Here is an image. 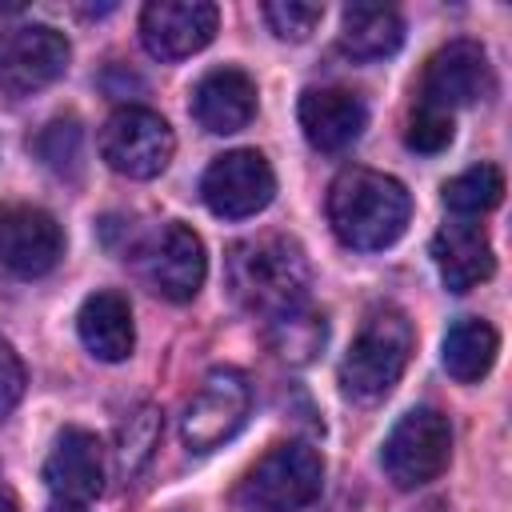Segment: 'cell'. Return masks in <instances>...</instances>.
Returning a JSON list of instances; mask_svg holds the SVG:
<instances>
[{
    "mask_svg": "<svg viewBox=\"0 0 512 512\" xmlns=\"http://www.w3.org/2000/svg\"><path fill=\"white\" fill-rule=\"evenodd\" d=\"M328 340V320L308 312V308H292L276 320H268V348L276 352V360L284 364H312L316 352Z\"/></svg>",
    "mask_w": 512,
    "mask_h": 512,
    "instance_id": "obj_21",
    "label": "cell"
},
{
    "mask_svg": "<svg viewBox=\"0 0 512 512\" xmlns=\"http://www.w3.org/2000/svg\"><path fill=\"white\" fill-rule=\"evenodd\" d=\"M408 216V188L376 168H344L328 188V224L344 248L380 252L404 236Z\"/></svg>",
    "mask_w": 512,
    "mask_h": 512,
    "instance_id": "obj_1",
    "label": "cell"
},
{
    "mask_svg": "<svg viewBox=\"0 0 512 512\" xmlns=\"http://www.w3.org/2000/svg\"><path fill=\"white\" fill-rule=\"evenodd\" d=\"M48 512H88V504H80V500H52Z\"/></svg>",
    "mask_w": 512,
    "mask_h": 512,
    "instance_id": "obj_28",
    "label": "cell"
},
{
    "mask_svg": "<svg viewBox=\"0 0 512 512\" xmlns=\"http://www.w3.org/2000/svg\"><path fill=\"white\" fill-rule=\"evenodd\" d=\"M448 460H452V424L436 408L404 412L380 448L384 476L396 488H424L448 468Z\"/></svg>",
    "mask_w": 512,
    "mask_h": 512,
    "instance_id": "obj_5",
    "label": "cell"
},
{
    "mask_svg": "<svg viewBox=\"0 0 512 512\" xmlns=\"http://www.w3.org/2000/svg\"><path fill=\"white\" fill-rule=\"evenodd\" d=\"M404 20L392 4H348L340 16V48L352 60H384L400 48Z\"/></svg>",
    "mask_w": 512,
    "mask_h": 512,
    "instance_id": "obj_19",
    "label": "cell"
},
{
    "mask_svg": "<svg viewBox=\"0 0 512 512\" xmlns=\"http://www.w3.org/2000/svg\"><path fill=\"white\" fill-rule=\"evenodd\" d=\"M504 196V172L496 164H472L444 184V208L456 216H484Z\"/></svg>",
    "mask_w": 512,
    "mask_h": 512,
    "instance_id": "obj_22",
    "label": "cell"
},
{
    "mask_svg": "<svg viewBox=\"0 0 512 512\" xmlns=\"http://www.w3.org/2000/svg\"><path fill=\"white\" fill-rule=\"evenodd\" d=\"M0 512H16V504H12L8 496H0Z\"/></svg>",
    "mask_w": 512,
    "mask_h": 512,
    "instance_id": "obj_29",
    "label": "cell"
},
{
    "mask_svg": "<svg viewBox=\"0 0 512 512\" xmlns=\"http://www.w3.org/2000/svg\"><path fill=\"white\" fill-rule=\"evenodd\" d=\"M24 384H28V376H24V364H20V356H16V348L0 336V420L20 404V396H24Z\"/></svg>",
    "mask_w": 512,
    "mask_h": 512,
    "instance_id": "obj_27",
    "label": "cell"
},
{
    "mask_svg": "<svg viewBox=\"0 0 512 512\" xmlns=\"http://www.w3.org/2000/svg\"><path fill=\"white\" fill-rule=\"evenodd\" d=\"M104 476H108V464H104L100 436L76 424L60 428L44 460V484L52 488V496L88 504L92 496L104 492Z\"/></svg>",
    "mask_w": 512,
    "mask_h": 512,
    "instance_id": "obj_14",
    "label": "cell"
},
{
    "mask_svg": "<svg viewBox=\"0 0 512 512\" xmlns=\"http://www.w3.org/2000/svg\"><path fill=\"white\" fill-rule=\"evenodd\" d=\"M156 440H160V412H156L152 404H144V408H136V412L120 424V448H116V452H120V468H124L128 476H136V472L148 464Z\"/></svg>",
    "mask_w": 512,
    "mask_h": 512,
    "instance_id": "obj_23",
    "label": "cell"
},
{
    "mask_svg": "<svg viewBox=\"0 0 512 512\" xmlns=\"http://www.w3.org/2000/svg\"><path fill=\"white\" fill-rule=\"evenodd\" d=\"M72 44L52 24H16L0 32V92L32 96L64 76Z\"/></svg>",
    "mask_w": 512,
    "mask_h": 512,
    "instance_id": "obj_10",
    "label": "cell"
},
{
    "mask_svg": "<svg viewBox=\"0 0 512 512\" xmlns=\"http://www.w3.org/2000/svg\"><path fill=\"white\" fill-rule=\"evenodd\" d=\"M80 140H84V132H80L76 116H60V120L44 124V132L32 140V148L52 172H72L80 160Z\"/></svg>",
    "mask_w": 512,
    "mask_h": 512,
    "instance_id": "obj_24",
    "label": "cell"
},
{
    "mask_svg": "<svg viewBox=\"0 0 512 512\" xmlns=\"http://www.w3.org/2000/svg\"><path fill=\"white\" fill-rule=\"evenodd\" d=\"M296 116H300L308 144L320 152H344L348 144L360 140L368 124L364 100L348 88H308L296 104Z\"/></svg>",
    "mask_w": 512,
    "mask_h": 512,
    "instance_id": "obj_15",
    "label": "cell"
},
{
    "mask_svg": "<svg viewBox=\"0 0 512 512\" xmlns=\"http://www.w3.org/2000/svg\"><path fill=\"white\" fill-rule=\"evenodd\" d=\"M308 256L292 236L264 232L228 248V288L256 316H284L308 300Z\"/></svg>",
    "mask_w": 512,
    "mask_h": 512,
    "instance_id": "obj_2",
    "label": "cell"
},
{
    "mask_svg": "<svg viewBox=\"0 0 512 512\" xmlns=\"http://www.w3.org/2000/svg\"><path fill=\"white\" fill-rule=\"evenodd\" d=\"M264 20L272 24V32L280 40L300 44L324 20V4H312V0H272V4H264Z\"/></svg>",
    "mask_w": 512,
    "mask_h": 512,
    "instance_id": "obj_25",
    "label": "cell"
},
{
    "mask_svg": "<svg viewBox=\"0 0 512 512\" xmlns=\"http://www.w3.org/2000/svg\"><path fill=\"white\" fill-rule=\"evenodd\" d=\"M192 116L212 136L248 128L256 116V80L240 68H212L192 88Z\"/></svg>",
    "mask_w": 512,
    "mask_h": 512,
    "instance_id": "obj_17",
    "label": "cell"
},
{
    "mask_svg": "<svg viewBox=\"0 0 512 512\" xmlns=\"http://www.w3.org/2000/svg\"><path fill=\"white\" fill-rule=\"evenodd\" d=\"M200 196L220 220H248L272 204L276 172L256 148H232L204 168Z\"/></svg>",
    "mask_w": 512,
    "mask_h": 512,
    "instance_id": "obj_9",
    "label": "cell"
},
{
    "mask_svg": "<svg viewBox=\"0 0 512 512\" xmlns=\"http://www.w3.org/2000/svg\"><path fill=\"white\" fill-rule=\"evenodd\" d=\"M488 88H492L488 52L476 40H448L424 64L420 104L440 108V112H452V108H464V104L484 100Z\"/></svg>",
    "mask_w": 512,
    "mask_h": 512,
    "instance_id": "obj_13",
    "label": "cell"
},
{
    "mask_svg": "<svg viewBox=\"0 0 512 512\" xmlns=\"http://www.w3.org/2000/svg\"><path fill=\"white\" fill-rule=\"evenodd\" d=\"M324 488V460L304 440L272 444L236 484V504L244 512H300Z\"/></svg>",
    "mask_w": 512,
    "mask_h": 512,
    "instance_id": "obj_4",
    "label": "cell"
},
{
    "mask_svg": "<svg viewBox=\"0 0 512 512\" xmlns=\"http://www.w3.org/2000/svg\"><path fill=\"white\" fill-rule=\"evenodd\" d=\"M220 12L208 0H152L140 12V40L156 60H184L212 44Z\"/></svg>",
    "mask_w": 512,
    "mask_h": 512,
    "instance_id": "obj_12",
    "label": "cell"
},
{
    "mask_svg": "<svg viewBox=\"0 0 512 512\" xmlns=\"http://www.w3.org/2000/svg\"><path fill=\"white\" fill-rule=\"evenodd\" d=\"M452 112H440V108H428V104H416L412 116H408V128H404V140L408 148L416 152H444L452 144Z\"/></svg>",
    "mask_w": 512,
    "mask_h": 512,
    "instance_id": "obj_26",
    "label": "cell"
},
{
    "mask_svg": "<svg viewBox=\"0 0 512 512\" xmlns=\"http://www.w3.org/2000/svg\"><path fill=\"white\" fill-rule=\"evenodd\" d=\"M136 268L144 276V284L172 300V304H184L200 292L204 284V272H208V256H204V240L180 224V220H168L160 224L152 236L140 240L136 248Z\"/></svg>",
    "mask_w": 512,
    "mask_h": 512,
    "instance_id": "obj_8",
    "label": "cell"
},
{
    "mask_svg": "<svg viewBox=\"0 0 512 512\" xmlns=\"http://www.w3.org/2000/svg\"><path fill=\"white\" fill-rule=\"evenodd\" d=\"M252 412V388L236 368H212L180 412V440L188 452H212L232 440Z\"/></svg>",
    "mask_w": 512,
    "mask_h": 512,
    "instance_id": "obj_7",
    "label": "cell"
},
{
    "mask_svg": "<svg viewBox=\"0 0 512 512\" xmlns=\"http://www.w3.org/2000/svg\"><path fill=\"white\" fill-rule=\"evenodd\" d=\"M432 260H436V272H440L448 292H468V288L484 284L492 276V268H496L488 232L468 216L448 220L432 236Z\"/></svg>",
    "mask_w": 512,
    "mask_h": 512,
    "instance_id": "obj_16",
    "label": "cell"
},
{
    "mask_svg": "<svg viewBox=\"0 0 512 512\" xmlns=\"http://www.w3.org/2000/svg\"><path fill=\"white\" fill-rule=\"evenodd\" d=\"M64 256V232L52 212L36 204H4L0 208V268L20 280H36L52 272Z\"/></svg>",
    "mask_w": 512,
    "mask_h": 512,
    "instance_id": "obj_11",
    "label": "cell"
},
{
    "mask_svg": "<svg viewBox=\"0 0 512 512\" xmlns=\"http://www.w3.org/2000/svg\"><path fill=\"white\" fill-rule=\"evenodd\" d=\"M496 352H500V336L488 320L480 316H460L448 324L444 332V344H440V360H444V372L460 384H476L492 372L496 364Z\"/></svg>",
    "mask_w": 512,
    "mask_h": 512,
    "instance_id": "obj_20",
    "label": "cell"
},
{
    "mask_svg": "<svg viewBox=\"0 0 512 512\" xmlns=\"http://www.w3.org/2000/svg\"><path fill=\"white\" fill-rule=\"evenodd\" d=\"M76 332H80V344L104 360V364H120L132 356V344H136V328H132V308L120 292L112 288H100L92 292L84 304H80V316H76Z\"/></svg>",
    "mask_w": 512,
    "mask_h": 512,
    "instance_id": "obj_18",
    "label": "cell"
},
{
    "mask_svg": "<svg viewBox=\"0 0 512 512\" xmlns=\"http://www.w3.org/2000/svg\"><path fill=\"white\" fill-rule=\"evenodd\" d=\"M176 152V136L168 128V120L152 108L140 104H124L116 108L104 128H100V156L112 172L128 176V180H152L168 168Z\"/></svg>",
    "mask_w": 512,
    "mask_h": 512,
    "instance_id": "obj_6",
    "label": "cell"
},
{
    "mask_svg": "<svg viewBox=\"0 0 512 512\" xmlns=\"http://www.w3.org/2000/svg\"><path fill=\"white\" fill-rule=\"evenodd\" d=\"M416 332L412 320L396 304H376L368 308L356 340L348 344L340 360V384L352 400H380L396 388V380L408 368Z\"/></svg>",
    "mask_w": 512,
    "mask_h": 512,
    "instance_id": "obj_3",
    "label": "cell"
}]
</instances>
